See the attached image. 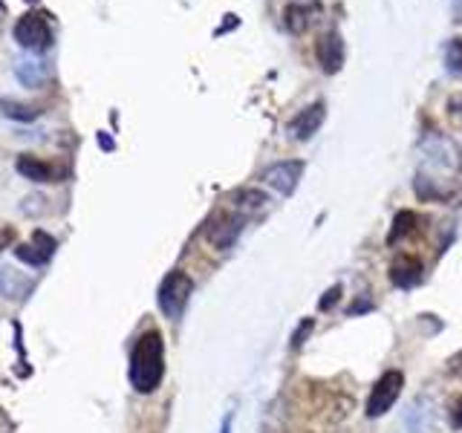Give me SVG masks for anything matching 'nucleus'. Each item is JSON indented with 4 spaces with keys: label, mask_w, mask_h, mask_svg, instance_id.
I'll list each match as a JSON object with an SVG mask.
<instances>
[{
    "label": "nucleus",
    "mask_w": 462,
    "mask_h": 433,
    "mask_svg": "<svg viewBox=\"0 0 462 433\" xmlns=\"http://www.w3.org/2000/svg\"><path fill=\"white\" fill-rule=\"evenodd\" d=\"M324 115H327V107L324 101H315V105H310L307 110H300L292 122H289V134H292L295 142H307L312 139L318 130H321L324 124Z\"/></svg>",
    "instance_id": "6"
},
{
    "label": "nucleus",
    "mask_w": 462,
    "mask_h": 433,
    "mask_svg": "<svg viewBox=\"0 0 462 433\" xmlns=\"http://www.w3.org/2000/svg\"><path fill=\"white\" fill-rule=\"evenodd\" d=\"M191 289H194V283L185 272H168V278L162 281V286H159V309L177 321V318L185 312Z\"/></svg>",
    "instance_id": "3"
},
{
    "label": "nucleus",
    "mask_w": 462,
    "mask_h": 433,
    "mask_svg": "<svg viewBox=\"0 0 462 433\" xmlns=\"http://www.w3.org/2000/svg\"><path fill=\"white\" fill-rule=\"evenodd\" d=\"M18 168H21V173H26V177L35 180V182H47V177H50V168L43 162H35V159H29V156L21 159Z\"/></svg>",
    "instance_id": "14"
},
{
    "label": "nucleus",
    "mask_w": 462,
    "mask_h": 433,
    "mask_svg": "<svg viewBox=\"0 0 462 433\" xmlns=\"http://www.w3.org/2000/svg\"><path fill=\"white\" fill-rule=\"evenodd\" d=\"M402 387H404L402 370H387V373H382V379L373 384L370 396H367V404H365L367 419H379V416H384L390 408H393L396 399L402 396Z\"/></svg>",
    "instance_id": "2"
},
{
    "label": "nucleus",
    "mask_w": 462,
    "mask_h": 433,
    "mask_svg": "<svg viewBox=\"0 0 462 433\" xmlns=\"http://www.w3.org/2000/svg\"><path fill=\"white\" fill-rule=\"evenodd\" d=\"M300 173H303V162H300V159H286V162H278V165L266 168L263 182L272 185L278 194L289 197V194H292L295 188H298Z\"/></svg>",
    "instance_id": "4"
},
{
    "label": "nucleus",
    "mask_w": 462,
    "mask_h": 433,
    "mask_svg": "<svg viewBox=\"0 0 462 433\" xmlns=\"http://www.w3.org/2000/svg\"><path fill=\"white\" fill-rule=\"evenodd\" d=\"M228 428H231V416H228L226 422H223V433H228Z\"/></svg>",
    "instance_id": "19"
},
{
    "label": "nucleus",
    "mask_w": 462,
    "mask_h": 433,
    "mask_svg": "<svg viewBox=\"0 0 462 433\" xmlns=\"http://www.w3.org/2000/svg\"><path fill=\"white\" fill-rule=\"evenodd\" d=\"M18 38L23 47H43V43H50V26L41 14H26L18 23Z\"/></svg>",
    "instance_id": "9"
},
{
    "label": "nucleus",
    "mask_w": 462,
    "mask_h": 433,
    "mask_svg": "<svg viewBox=\"0 0 462 433\" xmlns=\"http://www.w3.org/2000/svg\"><path fill=\"white\" fill-rule=\"evenodd\" d=\"M245 226V214H217V220L208 226V240L217 249H231Z\"/></svg>",
    "instance_id": "5"
},
{
    "label": "nucleus",
    "mask_w": 462,
    "mask_h": 433,
    "mask_svg": "<svg viewBox=\"0 0 462 433\" xmlns=\"http://www.w3.org/2000/svg\"><path fill=\"white\" fill-rule=\"evenodd\" d=\"M422 274H425V266L416 254H399L393 263H390V283L399 289H413L422 281Z\"/></svg>",
    "instance_id": "7"
},
{
    "label": "nucleus",
    "mask_w": 462,
    "mask_h": 433,
    "mask_svg": "<svg viewBox=\"0 0 462 433\" xmlns=\"http://www.w3.org/2000/svg\"><path fill=\"white\" fill-rule=\"evenodd\" d=\"M338 298H341V286L336 283V286H332V289H327V292H324L321 303H318V309H321V312L332 309V307H336V303H338Z\"/></svg>",
    "instance_id": "15"
},
{
    "label": "nucleus",
    "mask_w": 462,
    "mask_h": 433,
    "mask_svg": "<svg viewBox=\"0 0 462 433\" xmlns=\"http://www.w3.org/2000/svg\"><path fill=\"white\" fill-rule=\"evenodd\" d=\"M445 69L451 72V76L462 78V38L448 41V47H445Z\"/></svg>",
    "instance_id": "13"
},
{
    "label": "nucleus",
    "mask_w": 462,
    "mask_h": 433,
    "mask_svg": "<svg viewBox=\"0 0 462 433\" xmlns=\"http://www.w3.org/2000/svg\"><path fill=\"white\" fill-rule=\"evenodd\" d=\"M454 6H457V9L462 12V0H454Z\"/></svg>",
    "instance_id": "20"
},
{
    "label": "nucleus",
    "mask_w": 462,
    "mask_h": 433,
    "mask_svg": "<svg viewBox=\"0 0 462 433\" xmlns=\"http://www.w3.org/2000/svg\"><path fill=\"white\" fill-rule=\"evenodd\" d=\"M283 23H286L289 32H295V35L303 32V29L310 26V9L303 4H289L283 9Z\"/></svg>",
    "instance_id": "11"
},
{
    "label": "nucleus",
    "mask_w": 462,
    "mask_h": 433,
    "mask_svg": "<svg viewBox=\"0 0 462 433\" xmlns=\"http://www.w3.org/2000/svg\"><path fill=\"white\" fill-rule=\"evenodd\" d=\"M318 61H321L324 72H338L344 67V41L338 32H327L321 35V41H318Z\"/></svg>",
    "instance_id": "8"
},
{
    "label": "nucleus",
    "mask_w": 462,
    "mask_h": 433,
    "mask_svg": "<svg viewBox=\"0 0 462 433\" xmlns=\"http://www.w3.org/2000/svg\"><path fill=\"white\" fill-rule=\"evenodd\" d=\"M448 419H451V428L462 430V396H457L451 401V410H448Z\"/></svg>",
    "instance_id": "16"
},
{
    "label": "nucleus",
    "mask_w": 462,
    "mask_h": 433,
    "mask_svg": "<svg viewBox=\"0 0 462 433\" xmlns=\"http://www.w3.org/2000/svg\"><path fill=\"white\" fill-rule=\"evenodd\" d=\"M235 206H237L240 214L249 216L252 211H260V208L266 206V194H263V191H257V188H245V191H240V194L235 197Z\"/></svg>",
    "instance_id": "12"
},
{
    "label": "nucleus",
    "mask_w": 462,
    "mask_h": 433,
    "mask_svg": "<svg viewBox=\"0 0 462 433\" xmlns=\"http://www.w3.org/2000/svg\"><path fill=\"white\" fill-rule=\"evenodd\" d=\"M165 375V341L156 329L142 332L130 355V384L136 393H153Z\"/></svg>",
    "instance_id": "1"
},
{
    "label": "nucleus",
    "mask_w": 462,
    "mask_h": 433,
    "mask_svg": "<svg viewBox=\"0 0 462 433\" xmlns=\"http://www.w3.org/2000/svg\"><path fill=\"white\" fill-rule=\"evenodd\" d=\"M416 226H419V216H416V211H399V214L393 216V228H390L387 243H390V245H396L399 240L408 237Z\"/></svg>",
    "instance_id": "10"
},
{
    "label": "nucleus",
    "mask_w": 462,
    "mask_h": 433,
    "mask_svg": "<svg viewBox=\"0 0 462 433\" xmlns=\"http://www.w3.org/2000/svg\"><path fill=\"white\" fill-rule=\"evenodd\" d=\"M310 332H312V321H303V324L298 327V332H295V336H292V346H295V350H298V346L303 344V338H307Z\"/></svg>",
    "instance_id": "17"
},
{
    "label": "nucleus",
    "mask_w": 462,
    "mask_h": 433,
    "mask_svg": "<svg viewBox=\"0 0 462 433\" xmlns=\"http://www.w3.org/2000/svg\"><path fill=\"white\" fill-rule=\"evenodd\" d=\"M448 370H451L457 379H462V350L457 355H451V361H448Z\"/></svg>",
    "instance_id": "18"
}]
</instances>
